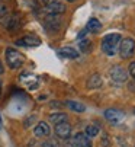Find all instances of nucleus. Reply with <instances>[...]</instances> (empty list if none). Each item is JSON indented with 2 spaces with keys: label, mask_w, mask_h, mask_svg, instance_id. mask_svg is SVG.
<instances>
[{
  "label": "nucleus",
  "mask_w": 135,
  "mask_h": 147,
  "mask_svg": "<svg viewBox=\"0 0 135 147\" xmlns=\"http://www.w3.org/2000/svg\"><path fill=\"white\" fill-rule=\"evenodd\" d=\"M102 85H103V79L97 73L92 74V76L89 77V80H87V88L89 89H99Z\"/></svg>",
  "instance_id": "9b49d317"
},
{
  "label": "nucleus",
  "mask_w": 135,
  "mask_h": 147,
  "mask_svg": "<svg viewBox=\"0 0 135 147\" xmlns=\"http://www.w3.org/2000/svg\"><path fill=\"white\" fill-rule=\"evenodd\" d=\"M67 2H76V0H67Z\"/></svg>",
  "instance_id": "c85d7f7f"
},
{
  "label": "nucleus",
  "mask_w": 135,
  "mask_h": 147,
  "mask_svg": "<svg viewBox=\"0 0 135 147\" xmlns=\"http://www.w3.org/2000/svg\"><path fill=\"white\" fill-rule=\"evenodd\" d=\"M67 9H65V5L62 3V2H54V3H51V5H47L45 6V12H47L48 15H54V16H58V15H61V13H64Z\"/></svg>",
  "instance_id": "0eeeda50"
},
{
  "label": "nucleus",
  "mask_w": 135,
  "mask_h": 147,
  "mask_svg": "<svg viewBox=\"0 0 135 147\" xmlns=\"http://www.w3.org/2000/svg\"><path fill=\"white\" fill-rule=\"evenodd\" d=\"M5 28L7 29H16L19 26V22H17V16H9L5 19Z\"/></svg>",
  "instance_id": "dca6fc26"
},
{
  "label": "nucleus",
  "mask_w": 135,
  "mask_h": 147,
  "mask_svg": "<svg viewBox=\"0 0 135 147\" xmlns=\"http://www.w3.org/2000/svg\"><path fill=\"white\" fill-rule=\"evenodd\" d=\"M122 41V36L119 34H107L102 39V51L110 57H114L119 48V44Z\"/></svg>",
  "instance_id": "f257e3e1"
},
{
  "label": "nucleus",
  "mask_w": 135,
  "mask_h": 147,
  "mask_svg": "<svg viewBox=\"0 0 135 147\" xmlns=\"http://www.w3.org/2000/svg\"><path fill=\"white\" fill-rule=\"evenodd\" d=\"M42 147H58V144L54 140H48V141H44L42 143Z\"/></svg>",
  "instance_id": "aec40b11"
},
{
  "label": "nucleus",
  "mask_w": 135,
  "mask_h": 147,
  "mask_svg": "<svg viewBox=\"0 0 135 147\" xmlns=\"http://www.w3.org/2000/svg\"><path fill=\"white\" fill-rule=\"evenodd\" d=\"M134 114H135V109H134Z\"/></svg>",
  "instance_id": "c756f323"
},
{
  "label": "nucleus",
  "mask_w": 135,
  "mask_h": 147,
  "mask_svg": "<svg viewBox=\"0 0 135 147\" xmlns=\"http://www.w3.org/2000/svg\"><path fill=\"white\" fill-rule=\"evenodd\" d=\"M58 55L65 57V58H77L79 57V53L74 48H71V47H65V48H61L58 51Z\"/></svg>",
  "instance_id": "4468645a"
},
{
  "label": "nucleus",
  "mask_w": 135,
  "mask_h": 147,
  "mask_svg": "<svg viewBox=\"0 0 135 147\" xmlns=\"http://www.w3.org/2000/svg\"><path fill=\"white\" fill-rule=\"evenodd\" d=\"M90 45H92V42H90L89 39L80 41V44H79V47H80V50H81L83 53H87V51H89L90 48H92V47H90Z\"/></svg>",
  "instance_id": "6ab92c4d"
},
{
  "label": "nucleus",
  "mask_w": 135,
  "mask_h": 147,
  "mask_svg": "<svg viewBox=\"0 0 135 147\" xmlns=\"http://www.w3.org/2000/svg\"><path fill=\"white\" fill-rule=\"evenodd\" d=\"M39 44H41V39L38 36H34V35L20 38L16 41V45H22V47H38Z\"/></svg>",
  "instance_id": "6e6552de"
},
{
  "label": "nucleus",
  "mask_w": 135,
  "mask_h": 147,
  "mask_svg": "<svg viewBox=\"0 0 135 147\" xmlns=\"http://www.w3.org/2000/svg\"><path fill=\"white\" fill-rule=\"evenodd\" d=\"M73 141L77 147H92V140H90L84 133H77L73 137Z\"/></svg>",
  "instance_id": "9d476101"
},
{
  "label": "nucleus",
  "mask_w": 135,
  "mask_h": 147,
  "mask_svg": "<svg viewBox=\"0 0 135 147\" xmlns=\"http://www.w3.org/2000/svg\"><path fill=\"white\" fill-rule=\"evenodd\" d=\"M103 115L112 124H118V122H121L125 118V114L122 111H119V109H106Z\"/></svg>",
  "instance_id": "423d86ee"
},
{
  "label": "nucleus",
  "mask_w": 135,
  "mask_h": 147,
  "mask_svg": "<svg viewBox=\"0 0 135 147\" xmlns=\"http://www.w3.org/2000/svg\"><path fill=\"white\" fill-rule=\"evenodd\" d=\"M64 147H77V146H76V143L73 141V138H67V140H65Z\"/></svg>",
  "instance_id": "5701e85b"
},
{
  "label": "nucleus",
  "mask_w": 135,
  "mask_h": 147,
  "mask_svg": "<svg viewBox=\"0 0 135 147\" xmlns=\"http://www.w3.org/2000/svg\"><path fill=\"white\" fill-rule=\"evenodd\" d=\"M3 70H5V69H3V64H2V61H0V74L3 73Z\"/></svg>",
  "instance_id": "bb28decb"
},
{
  "label": "nucleus",
  "mask_w": 135,
  "mask_h": 147,
  "mask_svg": "<svg viewBox=\"0 0 135 147\" xmlns=\"http://www.w3.org/2000/svg\"><path fill=\"white\" fill-rule=\"evenodd\" d=\"M50 121L52 122V124H61V122H67V115L64 114V112H57V114H52L51 117H50Z\"/></svg>",
  "instance_id": "f3484780"
},
{
  "label": "nucleus",
  "mask_w": 135,
  "mask_h": 147,
  "mask_svg": "<svg viewBox=\"0 0 135 147\" xmlns=\"http://www.w3.org/2000/svg\"><path fill=\"white\" fill-rule=\"evenodd\" d=\"M89 32H92V34H97L100 29H102V24L99 22V20L96 18H92V19H89V22H87V28H86Z\"/></svg>",
  "instance_id": "ddd939ff"
},
{
  "label": "nucleus",
  "mask_w": 135,
  "mask_h": 147,
  "mask_svg": "<svg viewBox=\"0 0 135 147\" xmlns=\"http://www.w3.org/2000/svg\"><path fill=\"white\" fill-rule=\"evenodd\" d=\"M42 2L45 3V6H47V5H51V3H54V2H58V0H42Z\"/></svg>",
  "instance_id": "393cba45"
},
{
  "label": "nucleus",
  "mask_w": 135,
  "mask_h": 147,
  "mask_svg": "<svg viewBox=\"0 0 135 147\" xmlns=\"http://www.w3.org/2000/svg\"><path fill=\"white\" fill-rule=\"evenodd\" d=\"M89 138H92V137H96L99 134V128L96 127V125H87L86 127V133H84Z\"/></svg>",
  "instance_id": "a211bd4d"
},
{
  "label": "nucleus",
  "mask_w": 135,
  "mask_h": 147,
  "mask_svg": "<svg viewBox=\"0 0 135 147\" xmlns=\"http://www.w3.org/2000/svg\"><path fill=\"white\" fill-rule=\"evenodd\" d=\"M128 80V71L122 66H115L110 70V82L115 86H122Z\"/></svg>",
  "instance_id": "7ed1b4c3"
},
{
  "label": "nucleus",
  "mask_w": 135,
  "mask_h": 147,
  "mask_svg": "<svg viewBox=\"0 0 135 147\" xmlns=\"http://www.w3.org/2000/svg\"><path fill=\"white\" fill-rule=\"evenodd\" d=\"M6 13H7V7H6L5 5H0V19L5 18V16H6Z\"/></svg>",
  "instance_id": "4be33fe9"
},
{
  "label": "nucleus",
  "mask_w": 135,
  "mask_h": 147,
  "mask_svg": "<svg viewBox=\"0 0 135 147\" xmlns=\"http://www.w3.org/2000/svg\"><path fill=\"white\" fill-rule=\"evenodd\" d=\"M6 63L10 69H19L25 63V57L15 48H7L6 50Z\"/></svg>",
  "instance_id": "f03ea898"
},
{
  "label": "nucleus",
  "mask_w": 135,
  "mask_h": 147,
  "mask_svg": "<svg viewBox=\"0 0 135 147\" xmlns=\"http://www.w3.org/2000/svg\"><path fill=\"white\" fill-rule=\"evenodd\" d=\"M45 26H47L50 31H58L60 28V19L54 15H48L47 19H45Z\"/></svg>",
  "instance_id": "f8f14e48"
},
{
  "label": "nucleus",
  "mask_w": 135,
  "mask_h": 147,
  "mask_svg": "<svg viewBox=\"0 0 135 147\" xmlns=\"http://www.w3.org/2000/svg\"><path fill=\"white\" fill-rule=\"evenodd\" d=\"M55 134H57V137H60V138H62V140L70 138V136H71V125H70L69 122L57 124V125H55Z\"/></svg>",
  "instance_id": "39448f33"
},
{
  "label": "nucleus",
  "mask_w": 135,
  "mask_h": 147,
  "mask_svg": "<svg viewBox=\"0 0 135 147\" xmlns=\"http://www.w3.org/2000/svg\"><path fill=\"white\" fill-rule=\"evenodd\" d=\"M34 133H35L36 137H48V136L51 134V128H50V125H48L47 122L41 121V122H38V124L35 125Z\"/></svg>",
  "instance_id": "1a4fd4ad"
},
{
  "label": "nucleus",
  "mask_w": 135,
  "mask_h": 147,
  "mask_svg": "<svg viewBox=\"0 0 135 147\" xmlns=\"http://www.w3.org/2000/svg\"><path fill=\"white\" fill-rule=\"evenodd\" d=\"M65 105H67V107H69L71 111H74V112H84V111H86L84 105L80 103V102H76V100H67Z\"/></svg>",
  "instance_id": "2eb2a0df"
},
{
  "label": "nucleus",
  "mask_w": 135,
  "mask_h": 147,
  "mask_svg": "<svg viewBox=\"0 0 135 147\" xmlns=\"http://www.w3.org/2000/svg\"><path fill=\"white\" fill-rule=\"evenodd\" d=\"M128 73L134 77V80H135V61H132L131 64H129V67H128Z\"/></svg>",
  "instance_id": "412c9836"
},
{
  "label": "nucleus",
  "mask_w": 135,
  "mask_h": 147,
  "mask_svg": "<svg viewBox=\"0 0 135 147\" xmlns=\"http://www.w3.org/2000/svg\"><path fill=\"white\" fill-rule=\"evenodd\" d=\"M128 86H129V89H131V90H135V80L129 82V85H128Z\"/></svg>",
  "instance_id": "b1692460"
},
{
  "label": "nucleus",
  "mask_w": 135,
  "mask_h": 147,
  "mask_svg": "<svg viewBox=\"0 0 135 147\" xmlns=\"http://www.w3.org/2000/svg\"><path fill=\"white\" fill-rule=\"evenodd\" d=\"M86 32H87V29H83V31H81V32L79 34V39H81V38H83V36L86 35Z\"/></svg>",
  "instance_id": "a878e982"
},
{
  "label": "nucleus",
  "mask_w": 135,
  "mask_h": 147,
  "mask_svg": "<svg viewBox=\"0 0 135 147\" xmlns=\"http://www.w3.org/2000/svg\"><path fill=\"white\" fill-rule=\"evenodd\" d=\"M119 55L124 60H128L134 55L135 53V41L132 38H124L119 44Z\"/></svg>",
  "instance_id": "20e7f679"
},
{
  "label": "nucleus",
  "mask_w": 135,
  "mask_h": 147,
  "mask_svg": "<svg viewBox=\"0 0 135 147\" xmlns=\"http://www.w3.org/2000/svg\"><path fill=\"white\" fill-rule=\"evenodd\" d=\"M2 127H3V122H2V117H0V130H2Z\"/></svg>",
  "instance_id": "cd10ccee"
}]
</instances>
